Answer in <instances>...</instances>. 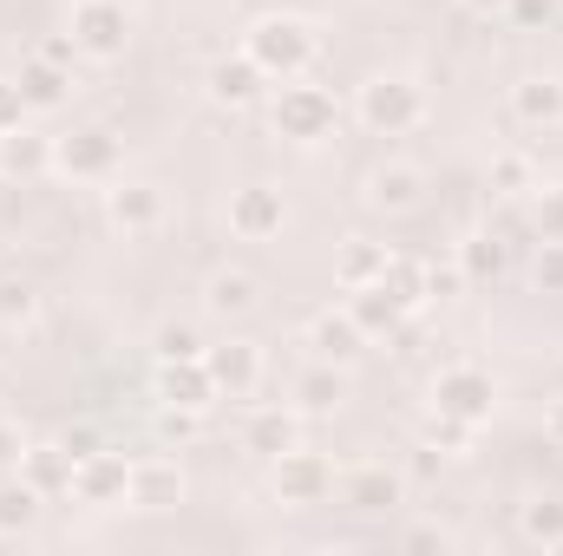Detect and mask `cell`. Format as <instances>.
<instances>
[{"label": "cell", "mask_w": 563, "mask_h": 556, "mask_svg": "<svg viewBox=\"0 0 563 556\" xmlns=\"http://www.w3.org/2000/svg\"><path fill=\"white\" fill-rule=\"evenodd\" d=\"M243 53L263 66L269 86H288V79H308V66L321 59V33L301 13H263V20H250Z\"/></svg>", "instance_id": "1"}, {"label": "cell", "mask_w": 563, "mask_h": 556, "mask_svg": "<svg viewBox=\"0 0 563 556\" xmlns=\"http://www.w3.org/2000/svg\"><path fill=\"white\" fill-rule=\"evenodd\" d=\"M354 119H361L374 138H407V132L426 125V86L407 79V73H374V79H361V92H354Z\"/></svg>", "instance_id": "2"}, {"label": "cell", "mask_w": 563, "mask_h": 556, "mask_svg": "<svg viewBox=\"0 0 563 556\" xmlns=\"http://www.w3.org/2000/svg\"><path fill=\"white\" fill-rule=\"evenodd\" d=\"M66 33H73L79 59L112 66V59H125V46H132L139 20H132V7H125V0H73V7H66Z\"/></svg>", "instance_id": "3"}, {"label": "cell", "mask_w": 563, "mask_h": 556, "mask_svg": "<svg viewBox=\"0 0 563 556\" xmlns=\"http://www.w3.org/2000/svg\"><path fill=\"white\" fill-rule=\"evenodd\" d=\"M269 125H276V138H288V144H321V138H334L341 105H334L328 86L288 79V86L276 92V105H269Z\"/></svg>", "instance_id": "4"}, {"label": "cell", "mask_w": 563, "mask_h": 556, "mask_svg": "<svg viewBox=\"0 0 563 556\" xmlns=\"http://www.w3.org/2000/svg\"><path fill=\"white\" fill-rule=\"evenodd\" d=\"M334 458H321V452H308V445H288L282 458H269V491H276V504L288 511H314V504H328L334 498Z\"/></svg>", "instance_id": "5"}, {"label": "cell", "mask_w": 563, "mask_h": 556, "mask_svg": "<svg viewBox=\"0 0 563 556\" xmlns=\"http://www.w3.org/2000/svg\"><path fill=\"white\" fill-rule=\"evenodd\" d=\"M53 170L73 184H112L119 177V138L106 125H73L53 138Z\"/></svg>", "instance_id": "6"}, {"label": "cell", "mask_w": 563, "mask_h": 556, "mask_svg": "<svg viewBox=\"0 0 563 556\" xmlns=\"http://www.w3.org/2000/svg\"><path fill=\"white\" fill-rule=\"evenodd\" d=\"M432 413H452V419H465V425H485V419L498 413V380H492L485 367H472V360L439 367V374H432Z\"/></svg>", "instance_id": "7"}, {"label": "cell", "mask_w": 563, "mask_h": 556, "mask_svg": "<svg viewBox=\"0 0 563 556\" xmlns=\"http://www.w3.org/2000/svg\"><path fill=\"white\" fill-rule=\"evenodd\" d=\"M203 367H210V380H217V400H230V407L256 400V387H263V347L243 341V334L203 347Z\"/></svg>", "instance_id": "8"}, {"label": "cell", "mask_w": 563, "mask_h": 556, "mask_svg": "<svg viewBox=\"0 0 563 556\" xmlns=\"http://www.w3.org/2000/svg\"><path fill=\"white\" fill-rule=\"evenodd\" d=\"M361 203H367L374 216H413V210L426 203V170L420 164H407V157L374 164L367 184H361Z\"/></svg>", "instance_id": "9"}, {"label": "cell", "mask_w": 563, "mask_h": 556, "mask_svg": "<svg viewBox=\"0 0 563 556\" xmlns=\"http://www.w3.org/2000/svg\"><path fill=\"white\" fill-rule=\"evenodd\" d=\"M125 491H132V458L125 452H92V458H79L73 465V504H92V511H119L125 504Z\"/></svg>", "instance_id": "10"}, {"label": "cell", "mask_w": 563, "mask_h": 556, "mask_svg": "<svg viewBox=\"0 0 563 556\" xmlns=\"http://www.w3.org/2000/svg\"><path fill=\"white\" fill-rule=\"evenodd\" d=\"M106 223L119 236H151L164 223V190L157 184H139V177H112L106 184Z\"/></svg>", "instance_id": "11"}, {"label": "cell", "mask_w": 563, "mask_h": 556, "mask_svg": "<svg viewBox=\"0 0 563 556\" xmlns=\"http://www.w3.org/2000/svg\"><path fill=\"white\" fill-rule=\"evenodd\" d=\"M282 223H288V203H282L276 184H243L230 197V236L236 243H269V236H282Z\"/></svg>", "instance_id": "12"}, {"label": "cell", "mask_w": 563, "mask_h": 556, "mask_svg": "<svg viewBox=\"0 0 563 556\" xmlns=\"http://www.w3.org/2000/svg\"><path fill=\"white\" fill-rule=\"evenodd\" d=\"M203 92H210V105H223V112H243V105H256V99L269 92V79H263V66H256L250 53H223V59H210V73H203Z\"/></svg>", "instance_id": "13"}, {"label": "cell", "mask_w": 563, "mask_h": 556, "mask_svg": "<svg viewBox=\"0 0 563 556\" xmlns=\"http://www.w3.org/2000/svg\"><path fill=\"white\" fill-rule=\"evenodd\" d=\"M334 498L347 504V511H394V504H407V478L394 471V465H354V471H341L334 478Z\"/></svg>", "instance_id": "14"}, {"label": "cell", "mask_w": 563, "mask_h": 556, "mask_svg": "<svg viewBox=\"0 0 563 556\" xmlns=\"http://www.w3.org/2000/svg\"><path fill=\"white\" fill-rule=\"evenodd\" d=\"M184 504V465L177 458H132L125 511H177Z\"/></svg>", "instance_id": "15"}, {"label": "cell", "mask_w": 563, "mask_h": 556, "mask_svg": "<svg viewBox=\"0 0 563 556\" xmlns=\"http://www.w3.org/2000/svg\"><path fill=\"white\" fill-rule=\"evenodd\" d=\"M361 354H367V334L354 327V314H347V308H328V314H314V321H308V360L354 367Z\"/></svg>", "instance_id": "16"}, {"label": "cell", "mask_w": 563, "mask_h": 556, "mask_svg": "<svg viewBox=\"0 0 563 556\" xmlns=\"http://www.w3.org/2000/svg\"><path fill=\"white\" fill-rule=\"evenodd\" d=\"M288 445H301V413L295 407H250L243 413V452L250 458H282Z\"/></svg>", "instance_id": "17"}, {"label": "cell", "mask_w": 563, "mask_h": 556, "mask_svg": "<svg viewBox=\"0 0 563 556\" xmlns=\"http://www.w3.org/2000/svg\"><path fill=\"white\" fill-rule=\"evenodd\" d=\"M157 400H164L170 413H210V407H223V400H217V380H210L203 360L157 367Z\"/></svg>", "instance_id": "18"}, {"label": "cell", "mask_w": 563, "mask_h": 556, "mask_svg": "<svg viewBox=\"0 0 563 556\" xmlns=\"http://www.w3.org/2000/svg\"><path fill=\"white\" fill-rule=\"evenodd\" d=\"M256 308H263V281L250 269H210V281H203V314L210 321H250Z\"/></svg>", "instance_id": "19"}, {"label": "cell", "mask_w": 563, "mask_h": 556, "mask_svg": "<svg viewBox=\"0 0 563 556\" xmlns=\"http://www.w3.org/2000/svg\"><path fill=\"white\" fill-rule=\"evenodd\" d=\"M288 400H295V413H301V419H328V413H341V400H347V367L308 360V367L295 374Z\"/></svg>", "instance_id": "20"}, {"label": "cell", "mask_w": 563, "mask_h": 556, "mask_svg": "<svg viewBox=\"0 0 563 556\" xmlns=\"http://www.w3.org/2000/svg\"><path fill=\"white\" fill-rule=\"evenodd\" d=\"M511 119L531 125V132L563 125V79L558 73H531V79H518V86H511Z\"/></svg>", "instance_id": "21"}, {"label": "cell", "mask_w": 563, "mask_h": 556, "mask_svg": "<svg viewBox=\"0 0 563 556\" xmlns=\"http://www.w3.org/2000/svg\"><path fill=\"white\" fill-rule=\"evenodd\" d=\"M347 314H354V327H361L367 341H387V334H400V327H407V308L387 294V281L347 288Z\"/></svg>", "instance_id": "22"}, {"label": "cell", "mask_w": 563, "mask_h": 556, "mask_svg": "<svg viewBox=\"0 0 563 556\" xmlns=\"http://www.w3.org/2000/svg\"><path fill=\"white\" fill-rule=\"evenodd\" d=\"M13 79H20L26 112H59V105L73 99V73H66V66H53V59H40V53H33V59H20V73H13Z\"/></svg>", "instance_id": "23"}, {"label": "cell", "mask_w": 563, "mask_h": 556, "mask_svg": "<svg viewBox=\"0 0 563 556\" xmlns=\"http://www.w3.org/2000/svg\"><path fill=\"white\" fill-rule=\"evenodd\" d=\"M53 170V138L46 132H33V125H13V132H0V177H46Z\"/></svg>", "instance_id": "24"}, {"label": "cell", "mask_w": 563, "mask_h": 556, "mask_svg": "<svg viewBox=\"0 0 563 556\" xmlns=\"http://www.w3.org/2000/svg\"><path fill=\"white\" fill-rule=\"evenodd\" d=\"M73 452L59 445V438H46V445H26L20 452V478L33 485V491H46V498H59V491H73Z\"/></svg>", "instance_id": "25"}, {"label": "cell", "mask_w": 563, "mask_h": 556, "mask_svg": "<svg viewBox=\"0 0 563 556\" xmlns=\"http://www.w3.org/2000/svg\"><path fill=\"white\" fill-rule=\"evenodd\" d=\"M387 243H367V236H347L341 249H334V288L347 294V288H367V281L387 276Z\"/></svg>", "instance_id": "26"}, {"label": "cell", "mask_w": 563, "mask_h": 556, "mask_svg": "<svg viewBox=\"0 0 563 556\" xmlns=\"http://www.w3.org/2000/svg\"><path fill=\"white\" fill-rule=\"evenodd\" d=\"M40 504H46V491H33L26 478H0V537H20V531H33Z\"/></svg>", "instance_id": "27"}, {"label": "cell", "mask_w": 563, "mask_h": 556, "mask_svg": "<svg viewBox=\"0 0 563 556\" xmlns=\"http://www.w3.org/2000/svg\"><path fill=\"white\" fill-rule=\"evenodd\" d=\"M459 269H465V281H498L511 269V243L505 236H472V243H459Z\"/></svg>", "instance_id": "28"}, {"label": "cell", "mask_w": 563, "mask_h": 556, "mask_svg": "<svg viewBox=\"0 0 563 556\" xmlns=\"http://www.w3.org/2000/svg\"><path fill=\"white\" fill-rule=\"evenodd\" d=\"M518 537L538 544V551H558L563 544V498H531L518 511Z\"/></svg>", "instance_id": "29"}, {"label": "cell", "mask_w": 563, "mask_h": 556, "mask_svg": "<svg viewBox=\"0 0 563 556\" xmlns=\"http://www.w3.org/2000/svg\"><path fill=\"white\" fill-rule=\"evenodd\" d=\"M203 334L190 327V321H164L157 334H151V354H157V367H177V360H203Z\"/></svg>", "instance_id": "30"}, {"label": "cell", "mask_w": 563, "mask_h": 556, "mask_svg": "<svg viewBox=\"0 0 563 556\" xmlns=\"http://www.w3.org/2000/svg\"><path fill=\"white\" fill-rule=\"evenodd\" d=\"M538 190V164L525 151H498L492 157V197H531Z\"/></svg>", "instance_id": "31"}, {"label": "cell", "mask_w": 563, "mask_h": 556, "mask_svg": "<svg viewBox=\"0 0 563 556\" xmlns=\"http://www.w3.org/2000/svg\"><path fill=\"white\" fill-rule=\"evenodd\" d=\"M420 438H426V452H445V458H465V452H472V438H478V425H465V419H452V413H426Z\"/></svg>", "instance_id": "32"}, {"label": "cell", "mask_w": 563, "mask_h": 556, "mask_svg": "<svg viewBox=\"0 0 563 556\" xmlns=\"http://www.w3.org/2000/svg\"><path fill=\"white\" fill-rule=\"evenodd\" d=\"M387 294L413 314V308H426V263H413V256H387Z\"/></svg>", "instance_id": "33"}, {"label": "cell", "mask_w": 563, "mask_h": 556, "mask_svg": "<svg viewBox=\"0 0 563 556\" xmlns=\"http://www.w3.org/2000/svg\"><path fill=\"white\" fill-rule=\"evenodd\" d=\"M40 321V288L20 276L0 281V327H33Z\"/></svg>", "instance_id": "34"}, {"label": "cell", "mask_w": 563, "mask_h": 556, "mask_svg": "<svg viewBox=\"0 0 563 556\" xmlns=\"http://www.w3.org/2000/svg\"><path fill=\"white\" fill-rule=\"evenodd\" d=\"M531 230H538V243H563V184L531 190Z\"/></svg>", "instance_id": "35"}, {"label": "cell", "mask_w": 563, "mask_h": 556, "mask_svg": "<svg viewBox=\"0 0 563 556\" xmlns=\"http://www.w3.org/2000/svg\"><path fill=\"white\" fill-rule=\"evenodd\" d=\"M472 281L459 269V256H445V263H426V301H459Z\"/></svg>", "instance_id": "36"}, {"label": "cell", "mask_w": 563, "mask_h": 556, "mask_svg": "<svg viewBox=\"0 0 563 556\" xmlns=\"http://www.w3.org/2000/svg\"><path fill=\"white\" fill-rule=\"evenodd\" d=\"M531 288H538V294H563V243H538V256H531Z\"/></svg>", "instance_id": "37"}, {"label": "cell", "mask_w": 563, "mask_h": 556, "mask_svg": "<svg viewBox=\"0 0 563 556\" xmlns=\"http://www.w3.org/2000/svg\"><path fill=\"white\" fill-rule=\"evenodd\" d=\"M505 20H511L518 33H544V26L558 20V0H511V7H505Z\"/></svg>", "instance_id": "38"}, {"label": "cell", "mask_w": 563, "mask_h": 556, "mask_svg": "<svg viewBox=\"0 0 563 556\" xmlns=\"http://www.w3.org/2000/svg\"><path fill=\"white\" fill-rule=\"evenodd\" d=\"M26 125V99H20V79H0V132Z\"/></svg>", "instance_id": "39"}, {"label": "cell", "mask_w": 563, "mask_h": 556, "mask_svg": "<svg viewBox=\"0 0 563 556\" xmlns=\"http://www.w3.org/2000/svg\"><path fill=\"white\" fill-rule=\"evenodd\" d=\"M407 551H452V531L445 524H413L407 531Z\"/></svg>", "instance_id": "40"}, {"label": "cell", "mask_w": 563, "mask_h": 556, "mask_svg": "<svg viewBox=\"0 0 563 556\" xmlns=\"http://www.w3.org/2000/svg\"><path fill=\"white\" fill-rule=\"evenodd\" d=\"M40 59H53V66H79V46H73V33H53V40H40Z\"/></svg>", "instance_id": "41"}, {"label": "cell", "mask_w": 563, "mask_h": 556, "mask_svg": "<svg viewBox=\"0 0 563 556\" xmlns=\"http://www.w3.org/2000/svg\"><path fill=\"white\" fill-rule=\"evenodd\" d=\"M59 445H66L73 458H92V452H99V432H92V425H73V432H59Z\"/></svg>", "instance_id": "42"}, {"label": "cell", "mask_w": 563, "mask_h": 556, "mask_svg": "<svg viewBox=\"0 0 563 556\" xmlns=\"http://www.w3.org/2000/svg\"><path fill=\"white\" fill-rule=\"evenodd\" d=\"M544 438H551V445L563 452V393L551 400V407H544Z\"/></svg>", "instance_id": "43"}, {"label": "cell", "mask_w": 563, "mask_h": 556, "mask_svg": "<svg viewBox=\"0 0 563 556\" xmlns=\"http://www.w3.org/2000/svg\"><path fill=\"white\" fill-rule=\"evenodd\" d=\"M20 452H26V438H20V432L0 419V465H7V458H20Z\"/></svg>", "instance_id": "44"}, {"label": "cell", "mask_w": 563, "mask_h": 556, "mask_svg": "<svg viewBox=\"0 0 563 556\" xmlns=\"http://www.w3.org/2000/svg\"><path fill=\"white\" fill-rule=\"evenodd\" d=\"M459 7H465V13H478V20H505V7H511V0H459Z\"/></svg>", "instance_id": "45"}]
</instances>
